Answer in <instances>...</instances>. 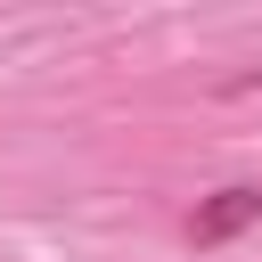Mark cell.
I'll return each mask as SVG.
<instances>
[{
    "mask_svg": "<svg viewBox=\"0 0 262 262\" xmlns=\"http://www.w3.org/2000/svg\"><path fill=\"white\" fill-rule=\"evenodd\" d=\"M262 221V188L254 180H237V188H213L205 205H196V221H188V237L196 246H229L237 229H254Z\"/></svg>",
    "mask_w": 262,
    "mask_h": 262,
    "instance_id": "6da1fadb",
    "label": "cell"
}]
</instances>
